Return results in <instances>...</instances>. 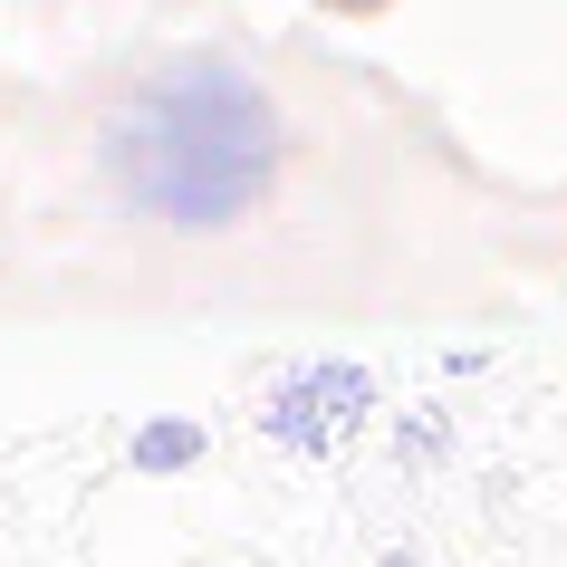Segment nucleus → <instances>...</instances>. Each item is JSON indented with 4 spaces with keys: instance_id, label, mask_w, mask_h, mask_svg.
I'll use <instances>...</instances> for the list:
<instances>
[{
    "instance_id": "1",
    "label": "nucleus",
    "mask_w": 567,
    "mask_h": 567,
    "mask_svg": "<svg viewBox=\"0 0 567 567\" xmlns=\"http://www.w3.org/2000/svg\"><path fill=\"white\" fill-rule=\"evenodd\" d=\"M269 174V106L221 68L164 78L145 116L125 125V183L145 212L174 221H231Z\"/></svg>"
}]
</instances>
